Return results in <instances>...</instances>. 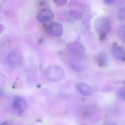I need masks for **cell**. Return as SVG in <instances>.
Returning a JSON list of instances; mask_svg holds the SVG:
<instances>
[{
	"label": "cell",
	"mask_w": 125,
	"mask_h": 125,
	"mask_svg": "<svg viewBox=\"0 0 125 125\" xmlns=\"http://www.w3.org/2000/svg\"><path fill=\"white\" fill-rule=\"evenodd\" d=\"M45 31L46 33L50 36L58 37L62 35V27L60 24L58 22H51L46 26Z\"/></svg>",
	"instance_id": "277c9868"
},
{
	"label": "cell",
	"mask_w": 125,
	"mask_h": 125,
	"mask_svg": "<svg viewBox=\"0 0 125 125\" xmlns=\"http://www.w3.org/2000/svg\"><path fill=\"white\" fill-rule=\"evenodd\" d=\"M95 60L97 64L101 67H106L109 62L107 55L103 52H99L96 55Z\"/></svg>",
	"instance_id": "ba28073f"
},
{
	"label": "cell",
	"mask_w": 125,
	"mask_h": 125,
	"mask_svg": "<svg viewBox=\"0 0 125 125\" xmlns=\"http://www.w3.org/2000/svg\"><path fill=\"white\" fill-rule=\"evenodd\" d=\"M5 29V27L3 26V25H0V33H2V32L4 31V30Z\"/></svg>",
	"instance_id": "d6986e66"
},
{
	"label": "cell",
	"mask_w": 125,
	"mask_h": 125,
	"mask_svg": "<svg viewBox=\"0 0 125 125\" xmlns=\"http://www.w3.org/2000/svg\"><path fill=\"white\" fill-rule=\"evenodd\" d=\"M114 2H115V1L114 0H105L104 1V3L105 5H112L114 3Z\"/></svg>",
	"instance_id": "e0dca14e"
},
{
	"label": "cell",
	"mask_w": 125,
	"mask_h": 125,
	"mask_svg": "<svg viewBox=\"0 0 125 125\" xmlns=\"http://www.w3.org/2000/svg\"><path fill=\"white\" fill-rule=\"evenodd\" d=\"M117 15L118 19L120 20L125 19V7L120 8L117 12Z\"/></svg>",
	"instance_id": "5bb4252c"
},
{
	"label": "cell",
	"mask_w": 125,
	"mask_h": 125,
	"mask_svg": "<svg viewBox=\"0 0 125 125\" xmlns=\"http://www.w3.org/2000/svg\"><path fill=\"white\" fill-rule=\"evenodd\" d=\"M55 4L59 6H63L64 5H65L67 2V1L66 0H55Z\"/></svg>",
	"instance_id": "2e32d148"
},
{
	"label": "cell",
	"mask_w": 125,
	"mask_h": 125,
	"mask_svg": "<svg viewBox=\"0 0 125 125\" xmlns=\"http://www.w3.org/2000/svg\"><path fill=\"white\" fill-rule=\"evenodd\" d=\"M7 61L8 64L10 67L17 68L22 63V56L19 51L12 50L9 53Z\"/></svg>",
	"instance_id": "3957f363"
},
{
	"label": "cell",
	"mask_w": 125,
	"mask_h": 125,
	"mask_svg": "<svg viewBox=\"0 0 125 125\" xmlns=\"http://www.w3.org/2000/svg\"><path fill=\"white\" fill-rule=\"evenodd\" d=\"M54 14L52 10L49 9H41L36 16L37 20L41 23H46L49 21L54 18Z\"/></svg>",
	"instance_id": "5b68a950"
},
{
	"label": "cell",
	"mask_w": 125,
	"mask_h": 125,
	"mask_svg": "<svg viewBox=\"0 0 125 125\" xmlns=\"http://www.w3.org/2000/svg\"><path fill=\"white\" fill-rule=\"evenodd\" d=\"M82 125H85V124H82Z\"/></svg>",
	"instance_id": "44dd1931"
},
{
	"label": "cell",
	"mask_w": 125,
	"mask_h": 125,
	"mask_svg": "<svg viewBox=\"0 0 125 125\" xmlns=\"http://www.w3.org/2000/svg\"><path fill=\"white\" fill-rule=\"evenodd\" d=\"M75 87L79 93L84 95H90L93 93L91 88L85 83H78L75 85Z\"/></svg>",
	"instance_id": "8992f818"
},
{
	"label": "cell",
	"mask_w": 125,
	"mask_h": 125,
	"mask_svg": "<svg viewBox=\"0 0 125 125\" xmlns=\"http://www.w3.org/2000/svg\"><path fill=\"white\" fill-rule=\"evenodd\" d=\"M45 74L47 79L52 82L60 81L64 77L65 74L63 69L57 65H52L48 67Z\"/></svg>",
	"instance_id": "6da1fadb"
},
{
	"label": "cell",
	"mask_w": 125,
	"mask_h": 125,
	"mask_svg": "<svg viewBox=\"0 0 125 125\" xmlns=\"http://www.w3.org/2000/svg\"><path fill=\"white\" fill-rule=\"evenodd\" d=\"M13 106L15 109L21 112L25 109L26 103L23 98L20 96H16L14 99Z\"/></svg>",
	"instance_id": "9c48e42d"
},
{
	"label": "cell",
	"mask_w": 125,
	"mask_h": 125,
	"mask_svg": "<svg viewBox=\"0 0 125 125\" xmlns=\"http://www.w3.org/2000/svg\"><path fill=\"white\" fill-rule=\"evenodd\" d=\"M124 52L123 48L121 46L115 47L112 50L113 56L117 60H122L123 57Z\"/></svg>",
	"instance_id": "30bf717a"
},
{
	"label": "cell",
	"mask_w": 125,
	"mask_h": 125,
	"mask_svg": "<svg viewBox=\"0 0 125 125\" xmlns=\"http://www.w3.org/2000/svg\"><path fill=\"white\" fill-rule=\"evenodd\" d=\"M106 34H102L100 35V36H99V40L100 41H102L103 40H104V39L106 38Z\"/></svg>",
	"instance_id": "ac0fdd59"
},
{
	"label": "cell",
	"mask_w": 125,
	"mask_h": 125,
	"mask_svg": "<svg viewBox=\"0 0 125 125\" xmlns=\"http://www.w3.org/2000/svg\"><path fill=\"white\" fill-rule=\"evenodd\" d=\"M118 96L121 100L125 101V88H122L119 90Z\"/></svg>",
	"instance_id": "9a60e30c"
},
{
	"label": "cell",
	"mask_w": 125,
	"mask_h": 125,
	"mask_svg": "<svg viewBox=\"0 0 125 125\" xmlns=\"http://www.w3.org/2000/svg\"><path fill=\"white\" fill-rule=\"evenodd\" d=\"M118 35L120 39L125 43V25H122L118 31Z\"/></svg>",
	"instance_id": "4fadbf2b"
},
{
	"label": "cell",
	"mask_w": 125,
	"mask_h": 125,
	"mask_svg": "<svg viewBox=\"0 0 125 125\" xmlns=\"http://www.w3.org/2000/svg\"><path fill=\"white\" fill-rule=\"evenodd\" d=\"M66 47L68 49L72 52L77 54L83 53L85 50L84 47L80 43L77 42L68 44Z\"/></svg>",
	"instance_id": "52a82bcc"
},
{
	"label": "cell",
	"mask_w": 125,
	"mask_h": 125,
	"mask_svg": "<svg viewBox=\"0 0 125 125\" xmlns=\"http://www.w3.org/2000/svg\"><path fill=\"white\" fill-rule=\"evenodd\" d=\"M0 125H9L8 123L7 122H3Z\"/></svg>",
	"instance_id": "ffe728a7"
},
{
	"label": "cell",
	"mask_w": 125,
	"mask_h": 125,
	"mask_svg": "<svg viewBox=\"0 0 125 125\" xmlns=\"http://www.w3.org/2000/svg\"><path fill=\"white\" fill-rule=\"evenodd\" d=\"M95 27L96 32L99 34L106 35L111 29V25L109 19L105 16L98 17L95 22Z\"/></svg>",
	"instance_id": "7a4b0ae2"
},
{
	"label": "cell",
	"mask_w": 125,
	"mask_h": 125,
	"mask_svg": "<svg viewBox=\"0 0 125 125\" xmlns=\"http://www.w3.org/2000/svg\"><path fill=\"white\" fill-rule=\"evenodd\" d=\"M70 19L75 20H79L82 16V13L80 11L77 10H71L68 12Z\"/></svg>",
	"instance_id": "8fae6325"
},
{
	"label": "cell",
	"mask_w": 125,
	"mask_h": 125,
	"mask_svg": "<svg viewBox=\"0 0 125 125\" xmlns=\"http://www.w3.org/2000/svg\"><path fill=\"white\" fill-rule=\"evenodd\" d=\"M79 61L77 58H72L69 61V65L73 70L76 72L80 71L81 67L79 63Z\"/></svg>",
	"instance_id": "7c38bea8"
}]
</instances>
